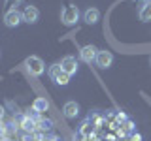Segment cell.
<instances>
[{"instance_id":"cell-1","label":"cell","mask_w":151,"mask_h":141,"mask_svg":"<svg viewBox=\"0 0 151 141\" xmlns=\"http://www.w3.org/2000/svg\"><path fill=\"white\" fill-rule=\"evenodd\" d=\"M79 9L78 6H74V4H70V6H66L63 11H60V23H63L64 26H74L76 23L79 21Z\"/></svg>"},{"instance_id":"cell-2","label":"cell","mask_w":151,"mask_h":141,"mask_svg":"<svg viewBox=\"0 0 151 141\" xmlns=\"http://www.w3.org/2000/svg\"><path fill=\"white\" fill-rule=\"evenodd\" d=\"M25 66H27V72L30 75H34V77H40V75L44 73V70H45V64H44V60H42L40 56H28Z\"/></svg>"},{"instance_id":"cell-3","label":"cell","mask_w":151,"mask_h":141,"mask_svg":"<svg viewBox=\"0 0 151 141\" xmlns=\"http://www.w3.org/2000/svg\"><path fill=\"white\" fill-rule=\"evenodd\" d=\"M49 77H51V81H55L57 85H63V87L68 85V81H70V75L60 68V64H53L49 68Z\"/></svg>"},{"instance_id":"cell-4","label":"cell","mask_w":151,"mask_h":141,"mask_svg":"<svg viewBox=\"0 0 151 141\" xmlns=\"http://www.w3.org/2000/svg\"><path fill=\"white\" fill-rule=\"evenodd\" d=\"M21 23H23V11H19V9H8L4 13V25L8 28H15Z\"/></svg>"},{"instance_id":"cell-5","label":"cell","mask_w":151,"mask_h":141,"mask_svg":"<svg viewBox=\"0 0 151 141\" xmlns=\"http://www.w3.org/2000/svg\"><path fill=\"white\" fill-rule=\"evenodd\" d=\"M96 55H98V49L94 45H83L81 49H79V56H81V60L87 62V64L94 62V60H96Z\"/></svg>"},{"instance_id":"cell-6","label":"cell","mask_w":151,"mask_h":141,"mask_svg":"<svg viewBox=\"0 0 151 141\" xmlns=\"http://www.w3.org/2000/svg\"><path fill=\"white\" fill-rule=\"evenodd\" d=\"M96 66L98 68H102V70H108L110 66L113 64V55L110 53V51H98V55H96Z\"/></svg>"},{"instance_id":"cell-7","label":"cell","mask_w":151,"mask_h":141,"mask_svg":"<svg viewBox=\"0 0 151 141\" xmlns=\"http://www.w3.org/2000/svg\"><path fill=\"white\" fill-rule=\"evenodd\" d=\"M38 19H40V9L36 6H27L23 9V21L28 23V25H34L38 23Z\"/></svg>"},{"instance_id":"cell-8","label":"cell","mask_w":151,"mask_h":141,"mask_svg":"<svg viewBox=\"0 0 151 141\" xmlns=\"http://www.w3.org/2000/svg\"><path fill=\"white\" fill-rule=\"evenodd\" d=\"M60 68L72 77V75H76V72H78V60H76L74 56L68 55V56H64V58L60 60Z\"/></svg>"},{"instance_id":"cell-9","label":"cell","mask_w":151,"mask_h":141,"mask_svg":"<svg viewBox=\"0 0 151 141\" xmlns=\"http://www.w3.org/2000/svg\"><path fill=\"white\" fill-rule=\"evenodd\" d=\"M83 21L87 23V25H96V23L100 21V11H98L96 8H87L83 11Z\"/></svg>"},{"instance_id":"cell-10","label":"cell","mask_w":151,"mask_h":141,"mask_svg":"<svg viewBox=\"0 0 151 141\" xmlns=\"http://www.w3.org/2000/svg\"><path fill=\"white\" fill-rule=\"evenodd\" d=\"M63 113H64L66 119H76L79 115V105L76 102H66L63 107Z\"/></svg>"},{"instance_id":"cell-11","label":"cell","mask_w":151,"mask_h":141,"mask_svg":"<svg viewBox=\"0 0 151 141\" xmlns=\"http://www.w3.org/2000/svg\"><path fill=\"white\" fill-rule=\"evenodd\" d=\"M36 124H38V120L36 119H32V117H25V119L21 120V128L27 132V134H30V132H34L36 130Z\"/></svg>"},{"instance_id":"cell-12","label":"cell","mask_w":151,"mask_h":141,"mask_svg":"<svg viewBox=\"0 0 151 141\" xmlns=\"http://www.w3.org/2000/svg\"><path fill=\"white\" fill-rule=\"evenodd\" d=\"M32 109L38 111V113L42 115V113H45L47 109H49V102H47L45 98H36L34 103H32Z\"/></svg>"},{"instance_id":"cell-13","label":"cell","mask_w":151,"mask_h":141,"mask_svg":"<svg viewBox=\"0 0 151 141\" xmlns=\"http://www.w3.org/2000/svg\"><path fill=\"white\" fill-rule=\"evenodd\" d=\"M140 21L149 23L151 21V2H145L140 9Z\"/></svg>"},{"instance_id":"cell-14","label":"cell","mask_w":151,"mask_h":141,"mask_svg":"<svg viewBox=\"0 0 151 141\" xmlns=\"http://www.w3.org/2000/svg\"><path fill=\"white\" fill-rule=\"evenodd\" d=\"M38 124H40L42 130H51V128H53V122H51L49 119H40V120H38Z\"/></svg>"},{"instance_id":"cell-15","label":"cell","mask_w":151,"mask_h":141,"mask_svg":"<svg viewBox=\"0 0 151 141\" xmlns=\"http://www.w3.org/2000/svg\"><path fill=\"white\" fill-rule=\"evenodd\" d=\"M23 141H44L40 137V135H36L34 132H30V134H27L25 132V135H23Z\"/></svg>"},{"instance_id":"cell-16","label":"cell","mask_w":151,"mask_h":141,"mask_svg":"<svg viewBox=\"0 0 151 141\" xmlns=\"http://www.w3.org/2000/svg\"><path fill=\"white\" fill-rule=\"evenodd\" d=\"M23 0H6V6H8V9H17V6Z\"/></svg>"},{"instance_id":"cell-17","label":"cell","mask_w":151,"mask_h":141,"mask_svg":"<svg viewBox=\"0 0 151 141\" xmlns=\"http://www.w3.org/2000/svg\"><path fill=\"white\" fill-rule=\"evenodd\" d=\"M4 113H6V111H4V107H2V105H0V120H2V119H4Z\"/></svg>"},{"instance_id":"cell-18","label":"cell","mask_w":151,"mask_h":141,"mask_svg":"<svg viewBox=\"0 0 151 141\" xmlns=\"http://www.w3.org/2000/svg\"><path fill=\"white\" fill-rule=\"evenodd\" d=\"M132 141H142V137H140V135H138V134H136V135H134V137H132Z\"/></svg>"},{"instance_id":"cell-19","label":"cell","mask_w":151,"mask_h":141,"mask_svg":"<svg viewBox=\"0 0 151 141\" xmlns=\"http://www.w3.org/2000/svg\"><path fill=\"white\" fill-rule=\"evenodd\" d=\"M44 141H59L57 137H49V139H44Z\"/></svg>"},{"instance_id":"cell-20","label":"cell","mask_w":151,"mask_h":141,"mask_svg":"<svg viewBox=\"0 0 151 141\" xmlns=\"http://www.w3.org/2000/svg\"><path fill=\"white\" fill-rule=\"evenodd\" d=\"M0 141H9V139H8V137H2V139H0Z\"/></svg>"},{"instance_id":"cell-21","label":"cell","mask_w":151,"mask_h":141,"mask_svg":"<svg viewBox=\"0 0 151 141\" xmlns=\"http://www.w3.org/2000/svg\"><path fill=\"white\" fill-rule=\"evenodd\" d=\"M142 2H151V0H142Z\"/></svg>"}]
</instances>
